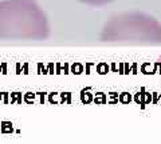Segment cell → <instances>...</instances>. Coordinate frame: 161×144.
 Masks as SVG:
<instances>
[{"label": "cell", "instance_id": "cell-1", "mask_svg": "<svg viewBox=\"0 0 161 144\" xmlns=\"http://www.w3.org/2000/svg\"><path fill=\"white\" fill-rule=\"evenodd\" d=\"M48 36L47 16L35 0L0 2V40H43Z\"/></svg>", "mask_w": 161, "mask_h": 144}, {"label": "cell", "instance_id": "cell-3", "mask_svg": "<svg viewBox=\"0 0 161 144\" xmlns=\"http://www.w3.org/2000/svg\"><path fill=\"white\" fill-rule=\"evenodd\" d=\"M78 2L89 4V6H103V4H108L113 0H78Z\"/></svg>", "mask_w": 161, "mask_h": 144}, {"label": "cell", "instance_id": "cell-2", "mask_svg": "<svg viewBox=\"0 0 161 144\" xmlns=\"http://www.w3.org/2000/svg\"><path fill=\"white\" fill-rule=\"evenodd\" d=\"M102 42L161 44V24L142 12H125L113 16L101 32Z\"/></svg>", "mask_w": 161, "mask_h": 144}]
</instances>
